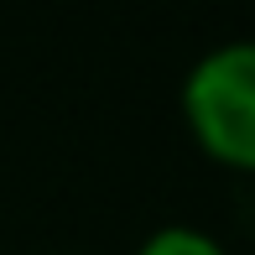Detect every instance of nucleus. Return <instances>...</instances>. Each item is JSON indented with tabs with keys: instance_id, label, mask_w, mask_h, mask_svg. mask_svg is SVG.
I'll return each mask as SVG.
<instances>
[{
	"instance_id": "nucleus-1",
	"label": "nucleus",
	"mask_w": 255,
	"mask_h": 255,
	"mask_svg": "<svg viewBox=\"0 0 255 255\" xmlns=\"http://www.w3.org/2000/svg\"><path fill=\"white\" fill-rule=\"evenodd\" d=\"M193 141L214 161L255 172V42H224L182 84Z\"/></svg>"
},
{
	"instance_id": "nucleus-2",
	"label": "nucleus",
	"mask_w": 255,
	"mask_h": 255,
	"mask_svg": "<svg viewBox=\"0 0 255 255\" xmlns=\"http://www.w3.org/2000/svg\"><path fill=\"white\" fill-rule=\"evenodd\" d=\"M141 255H224V245H219L214 235H203V229L172 224V229H156L141 245Z\"/></svg>"
}]
</instances>
